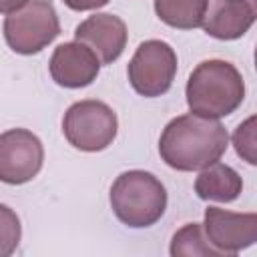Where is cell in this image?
<instances>
[{"mask_svg":"<svg viewBox=\"0 0 257 257\" xmlns=\"http://www.w3.org/2000/svg\"><path fill=\"white\" fill-rule=\"evenodd\" d=\"M229 147L227 128L219 118L181 114L167 122L159 139V155L167 167L183 173L217 163Z\"/></svg>","mask_w":257,"mask_h":257,"instance_id":"1","label":"cell"},{"mask_svg":"<svg viewBox=\"0 0 257 257\" xmlns=\"http://www.w3.org/2000/svg\"><path fill=\"white\" fill-rule=\"evenodd\" d=\"M185 96L193 114L223 118L241 106L245 98V80L237 66L227 60H203L193 68Z\"/></svg>","mask_w":257,"mask_h":257,"instance_id":"2","label":"cell"},{"mask_svg":"<svg viewBox=\"0 0 257 257\" xmlns=\"http://www.w3.org/2000/svg\"><path fill=\"white\" fill-rule=\"evenodd\" d=\"M110 207L116 219L131 229L155 225L167 209V189L149 171L120 173L110 187Z\"/></svg>","mask_w":257,"mask_h":257,"instance_id":"3","label":"cell"},{"mask_svg":"<svg viewBox=\"0 0 257 257\" xmlns=\"http://www.w3.org/2000/svg\"><path fill=\"white\" fill-rule=\"evenodd\" d=\"M4 40L16 54H36L60 34V20L50 0H28L4 18Z\"/></svg>","mask_w":257,"mask_h":257,"instance_id":"4","label":"cell"},{"mask_svg":"<svg viewBox=\"0 0 257 257\" xmlns=\"http://www.w3.org/2000/svg\"><path fill=\"white\" fill-rule=\"evenodd\" d=\"M116 131V112L102 100L86 98L72 102L62 116L64 139L84 153H98L110 147Z\"/></svg>","mask_w":257,"mask_h":257,"instance_id":"5","label":"cell"},{"mask_svg":"<svg viewBox=\"0 0 257 257\" xmlns=\"http://www.w3.org/2000/svg\"><path fill=\"white\" fill-rule=\"evenodd\" d=\"M126 74L131 86L141 96H163L173 86L177 74V54L165 40H145L135 50Z\"/></svg>","mask_w":257,"mask_h":257,"instance_id":"6","label":"cell"},{"mask_svg":"<svg viewBox=\"0 0 257 257\" xmlns=\"http://www.w3.org/2000/svg\"><path fill=\"white\" fill-rule=\"evenodd\" d=\"M44 163L42 141L28 128H10L0 135V181L24 185L32 181Z\"/></svg>","mask_w":257,"mask_h":257,"instance_id":"7","label":"cell"},{"mask_svg":"<svg viewBox=\"0 0 257 257\" xmlns=\"http://www.w3.org/2000/svg\"><path fill=\"white\" fill-rule=\"evenodd\" d=\"M203 233L209 245L221 253V257L237 255L257 241V215L209 207L205 209Z\"/></svg>","mask_w":257,"mask_h":257,"instance_id":"8","label":"cell"},{"mask_svg":"<svg viewBox=\"0 0 257 257\" xmlns=\"http://www.w3.org/2000/svg\"><path fill=\"white\" fill-rule=\"evenodd\" d=\"M48 70L52 80L64 88H84L92 84L100 72V60L82 42L58 44L50 56Z\"/></svg>","mask_w":257,"mask_h":257,"instance_id":"9","label":"cell"},{"mask_svg":"<svg viewBox=\"0 0 257 257\" xmlns=\"http://www.w3.org/2000/svg\"><path fill=\"white\" fill-rule=\"evenodd\" d=\"M74 40L86 44L100 64H112L126 46L128 32L122 18L106 12H98L82 20L74 30Z\"/></svg>","mask_w":257,"mask_h":257,"instance_id":"10","label":"cell"},{"mask_svg":"<svg viewBox=\"0 0 257 257\" xmlns=\"http://www.w3.org/2000/svg\"><path fill=\"white\" fill-rule=\"evenodd\" d=\"M257 18V0H207L201 28L217 40L241 38Z\"/></svg>","mask_w":257,"mask_h":257,"instance_id":"11","label":"cell"},{"mask_svg":"<svg viewBox=\"0 0 257 257\" xmlns=\"http://www.w3.org/2000/svg\"><path fill=\"white\" fill-rule=\"evenodd\" d=\"M241 191H243L241 175L233 167L219 161L201 169L199 177L195 179V193L203 201L231 203L241 195Z\"/></svg>","mask_w":257,"mask_h":257,"instance_id":"12","label":"cell"},{"mask_svg":"<svg viewBox=\"0 0 257 257\" xmlns=\"http://www.w3.org/2000/svg\"><path fill=\"white\" fill-rule=\"evenodd\" d=\"M207 0H155L157 16L173 28L193 30L203 24Z\"/></svg>","mask_w":257,"mask_h":257,"instance_id":"13","label":"cell"},{"mask_svg":"<svg viewBox=\"0 0 257 257\" xmlns=\"http://www.w3.org/2000/svg\"><path fill=\"white\" fill-rule=\"evenodd\" d=\"M169 253L173 257H221V253L209 245L203 223H187L175 231Z\"/></svg>","mask_w":257,"mask_h":257,"instance_id":"14","label":"cell"},{"mask_svg":"<svg viewBox=\"0 0 257 257\" xmlns=\"http://www.w3.org/2000/svg\"><path fill=\"white\" fill-rule=\"evenodd\" d=\"M22 237V225L14 209L0 203V257L12 255Z\"/></svg>","mask_w":257,"mask_h":257,"instance_id":"15","label":"cell"},{"mask_svg":"<svg viewBox=\"0 0 257 257\" xmlns=\"http://www.w3.org/2000/svg\"><path fill=\"white\" fill-rule=\"evenodd\" d=\"M233 145H235V153L243 161H247L249 165L257 163V157H255V116H249L245 122H241L235 128Z\"/></svg>","mask_w":257,"mask_h":257,"instance_id":"16","label":"cell"},{"mask_svg":"<svg viewBox=\"0 0 257 257\" xmlns=\"http://www.w3.org/2000/svg\"><path fill=\"white\" fill-rule=\"evenodd\" d=\"M70 10L76 12H86V10H98L102 6H106L110 0H62Z\"/></svg>","mask_w":257,"mask_h":257,"instance_id":"17","label":"cell"},{"mask_svg":"<svg viewBox=\"0 0 257 257\" xmlns=\"http://www.w3.org/2000/svg\"><path fill=\"white\" fill-rule=\"evenodd\" d=\"M26 2L28 0H0V14H10L20 6H24Z\"/></svg>","mask_w":257,"mask_h":257,"instance_id":"18","label":"cell"}]
</instances>
